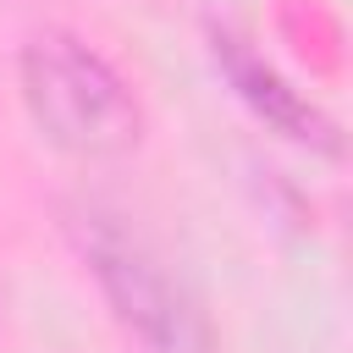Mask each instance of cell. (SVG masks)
<instances>
[{
  "mask_svg": "<svg viewBox=\"0 0 353 353\" xmlns=\"http://www.w3.org/2000/svg\"><path fill=\"white\" fill-rule=\"evenodd\" d=\"M22 99L39 132L77 160L127 154L143 132L132 88L72 33H39L22 50Z\"/></svg>",
  "mask_w": 353,
  "mask_h": 353,
  "instance_id": "6da1fadb",
  "label": "cell"
},
{
  "mask_svg": "<svg viewBox=\"0 0 353 353\" xmlns=\"http://www.w3.org/2000/svg\"><path fill=\"white\" fill-rule=\"evenodd\" d=\"M88 254H94V270H99L110 303L127 314V325H132L154 353H204L199 320L176 303L171 281H165L138 248H127L121 237H99Z\"/></svg>",
  "mask_w": 353,
  "mask_h": 353,
  "instance_id": "7a4b0ae2",
  "label": "cell"
},
{
  "mask_svg": "<svg viewBox=\"0 0 353 353\" xmlns=\"http://www.w3.org/2000/svg\"><path fill=\"white\" fill-rule=\"evenodd\" d=\"M210 39H215V66L226 72L232 94H237L265 127H276L281 138L309 143V149H336V121H331L314 99H303L265 55H254L248 39H237V33H226V28H215Z\"/></svg>",
  "mask_w": 353,
  "mask_h": 353,
  "instance_id": "3957f363",
  "label": "cell"
}]
</instances>
